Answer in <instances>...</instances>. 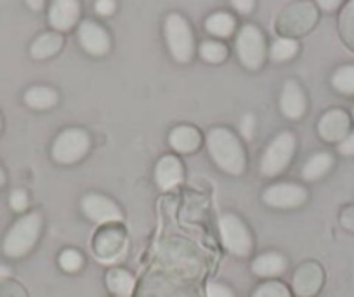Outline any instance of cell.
<instances>
[{
  "label": "cell",
  "mask_w": 354,
  "mask_h": 297,
  "mask_svg": "<svg viewBox=\"0 0 354 297\" xmlns=\"http://www.w3.org/2000/svg\"><path fill=\"white\" fill-rule=\"evenodd\" d=\"M207 148L210 156L224 172L240 176L245 170V152L240 139L224 127L212 129L207 136Z\"/></svg>",
  "instance_id": "1"
},
{
  "label": "cell",
  "mask_w": 354,
  "mask_h": 297,
  "mask_svg": "<svg viewBox=\"0 0 354 297\" xmlns=\"http://www.w3.org/2000/svg\"><path fill=\"white\" fill-rule=\"evenodd\" d=\"M42 230V216L39 213H32L23 216L15 223V226L9 230L8 237L4 238L2 251L8 258L18 259L28 254L35 247L37 240Z\"/></svg>",
  "instance_id": "2"
},
{
  "label": "cell",
  "mask_w": 354,
  "mask_h": 297,
  "mask_svg": "<svg viewBox=\"0 0 354 297\" xmlns=\"http://www.w3.org/2000/svg\"><path fill=\"white\" fill-rule=\"evenodd\" d=\"M165 39L174 60L188 63L195 53V40L188 21L179 15H170L165 19Z\"/></svg>",
  "instance_id": "3"
},
{
  "label": "cell",
  "mask_w": 354,
  "mask_h": 297,
  "mask_svg": "<svg viewBox=\"0 0 354 297\" xmlns=\"http://www.w3.org/2000/svg\"><path fill=\"white\" fill-rule=\"evenodd\" d=\"M295 152V136L292 132H281L278 134L270 146L266 148L262 155L259 169L264 176L274 177L285 170V167L290 163Z\"/></svg>",
  "instance_id": "4"
},
{
  "label": "cell",
  "mask_w": 354,
  "mask_h": 297,
  "mask_svg": "<svg viewBox=\"0 0 354 297\" xmlns=\"http://www.w3.org/2000/svg\"><path fill=\"white\" fill-rule=\"evenodd\" d=\"M91 148V139L84 129H66L53 145V156L59 163H75L84 159Z\"/></svg>",
  "instance_id": "5"
},
{
  "label": "cell",
  "mask_w": 354,
  "mask_h": 297,
  "mask_svg": "<svg viewBox=\"0 0 354 297\" xmlns=\"http://www.w3.org/2000/svg\"><path fill=\"white\" fill-rule=\"evenodd\" d=\"M219 233L224 247L234 255L245 258L252 252V237L247 226L234 214H224L219 217Z\"/></svg>",
  "instance_id": "6"
},
{
  "label": "cell",
  "mask_w": 354,
  "mask_h": 297,
  "mask_svg": "<svg viewBox=\"0 0 354 297\" xmlns=\"http://www.w3.org/2000/svg\"><path fill=\"white\" fill-rule=\"evenodd\" d=\"M236 53L241 64L248 70H257L264 63L266 44L261 30L254 25H245L236 39Z\"/></svg>",
  "instance_id": "7"
},
{
  "label": "cell",
  "mask_w": 354,
  "mask_h": 297,
  "mask_svg": "<svg viewBox=\"0 0 354 297\" xmlns=\"http://www.w3.org/2000/svg\"><path fill=\"white\" fill-rule=\"evenodd\" d=\"M316 19H318V12L315 6L309 2H299L281 12L278 19V30L283 35H302L315 26Z\"/></svg>",
  "instance_id": "8"
},
{
  "label": "cell",
  "mask_w": 354,
  "mask_h": 297,
  "mask_svg": "<svg viewBox=\"0 0 354 297\" xmlns=\"http://www.w3.org/2000/svg\"><path fill=\"white\" fill-rule=\"evenodd\" d=\"M82 213L88 217L91 221L97 224L104 223H118L124 219L120 209L115 202H111L110 198L103 197L100 193H88L82 198Z\"/></svg>",
  "instance_id": "9"
},
{
  "label": "cell",
  "mask_w": 354,
  "mask_h": 297,
  "mask_svg": "<svg viewBox=\"0 0 354 297\" xmlns=\"http://www.w3.org/2000/svg\"><path fill=\"white\" fill-rule=\"evenodd\" d=\"M308 198V193L302 186L292 183L273 184L262 193V200L274 209H295L302 206Z\"/></svg>",
  "instance_id": "10"
},
{
  "label": "cell",
  "mask_w": 354,
  "mask_h": 297,
  "mask_svg": "<svg viewBox=\"0 0 354 297\" xmlns=\"http://www.w3.org/2000/svg\"><path fill=\"white\" fill-rule=\"evenodd\" d=\"M78 40L82 47L93 56H103L110 51V37L94 21H84L78 28Z\"/></svg>",
  "instance_id": "11"
},
{
  "label": "cell",
  "mask_w": 354,
  "mask_h": 297,
  "mask_svg": "<svg viewBox=\"0 0 354 297\" xmlns=\"http://www.w3.org/2000/svg\"><path fill=\"white\" fill-rule=\"evenodd\" d=\"M80 16L78 0H54L49 9V23L59 32L73 28Z\"/></svg>",
  "instance_id": "12"
},
{
  "label": "cell",
  "mask_w": 354,
  "mask_h": 297,
  "mask_svg": "<svg viewBox=\"0 0 354 297\" xmlns=\"http://www.w3.org/2000/svg\"><path fill=\"white\" fill-rule=\"evenodd\" d=\"M318 132L325 141H342L349 134V117L342 110H332L319 118Z\"/></svg>",
  "instance_id": "13"
},
{
  "label": "cell",
  "mask_w": 354,
  "mask_h": 297,
  "mask_svg": "<svg viewBox=\"0 0 354 297\" xmlns=\"http://www.w3.org/2000/svg\"><path fill=\"white\" fill-rule=\"evenodd\" d=\"M323 283V271L315 262H306L295 271L294 290L301 297H311L319 290Z\"/></svg>",
  "instance_id": "14"
},
{
  "label": "cell",
  "mask_w": 354,
  "mask_h": 297,
  "mask_svg": "<svg viewBox=\"0 0 354 297\" xmlns=\"http://www.w3.org/2000/svg\"><path fill=\"white\" fill-rule=\"evenodd\" d=\"M183 177H185V170H183V163L172 155H167L158 160L155 169V181L158 184L160 190L169 191L176 188L177 184H181Z\"/></svg>",
  "instance_id": "15"
},
{
  "label": "cell",
  "mask_w": 354,
  "mask_h": 297,
  "mask_svg": "<svg viewBox=\"0 0 354 297\" xmlns=\"http://www.w3.org/2000/svg\"><path fill=\"white\" fill-rule=\"evenodd\" d=\"M280 108L283 115L292 120H297L306 111V98L302 89L294 80H288L281 91Z\"/></svg>",
  "instance_id": "16"
},
{
  "label": "cell",
  "mask_w": 354,
  "mask_h": 297,
  "mask_svg": "<svg viewBox=\"0 0 354 297\" xmlns=\"http://www.w3.org/2000/svg\"><path fill=\"white\" fill-rule=\"evenodd\" d=\"M169 143L174 152L192 153L198 150V146L202 145V134L195 127L181 125V127H176L170 131Z\"/></svg>",
  "instance_id": "17"
},
{
  "label": "cell",
  "mask_w": 354,
  "mask_h": 297,
  "mask_svg": "<svg viewBox=\"0 0 354 297\" xmlns=\"http://www.w3.org/2000/svg\"><path fill=\"white\" fill-rule=\"evenodd\" d=\"M287 268V261L278 252H266L259 258L254 259L252 262V271L254 275L261 276V278H273V276H280Z\"/></svg>",
  "instance_id": "18"
},
{
  "label": "cell",
  "mask_w": 354,
  "mask_h": 297,
  "mask_svg": "<svg viewBox=\"0 0 354 297\" xmlns=\"http://www.w3.org/2000/svg\"><path fill=\"white\" fill-rule=\"evenodd\" d=\"M106 285L115 296L118 297H131L134 292L136 280L125 269H111L106 276Z\"/></svg>",
  "instance_id": "19"
},
{
  "label": "cell",
  "mask_w": 354,
  "mask_h": 297,
  "mask_svg": "<svg viewBox=\"0 0 354 297\" xmlns=\"http://www.w3.org/2000/svg\"><path fill=\"white\" fill-rule=\"evenodd\" d=\"M332 163H333V159L330 153L326 152L316 153V155H313L311 159L304 163V167H302L301 170V176L304 177L306 181H316L328 172Z\"/></svg>",
  "instance_id": "20"
},
{
  "label": "cell",
  "mask_w": 354,
  "mask_h": 297,
  "mask_svg": "<svg viewBox=\"0 0 354 297\" xmlns=\"http://www.w3.org/2000/svg\"><path fill=\"white\" fill-rule=\"evenodd\" d=\"M63 47V37L59 33H44L32 44V56L35 60H46L54 56Z\"/></svg>",
  "instance_id": "21"
},
{
  "label": "cell",
  "mask_w": 354,
  "mask_h": 297,
  "mask_svg": "<svg viewBox=\"0 0 354 297\" xmlns=\"http://www.w3.org/2000/svg\"><path fill=\"white\" fill-rule=\"evenodd\" d=\"M25 103L33 110H47L57 103V94L49 87H32L26 91Z\"/></svg>",
  "instance_id": "22"
},
{
  "label": "cell",
  "mask_w": 354,
  "mask_h": 297,
  "mask_svg": "<svg viewBox=\"0 0 354 297\" xmlns=\"http://www.w3.org/2000/svg\"><path fill=\"white\" fill-rule=\"evenodd\" d=\"M234 26H236L234 18L231 15H227V12H216V15L209 16L205 21L207 32L216 37H221V39L230 37L234 32Z\"/></svg>",
  "instance_id": "23"
},
{
  "label": "cell",
  "mask_w": 354,
  "mask_h": 297,
  "mask_svg": "<svg viewBox=\"0 0 354 297\" xmlns=\"http://www.w3.org/2000/svg\"><path fill=\"white\" fill-rule=\"evenodd\" d=\"M339 28L344 42L354 51V0H351L349 4L340 12Z\"/></svg>",
  "instance_id": "24"
},
{
  "label": "cell",
  "mask_w": 354,
  "mask_h": 297,
  "mask_svg": "<svg viewBox=\"0 0 354 297\" xmlns=\"http://www.w3.org/2000/svg\"><path fill=\"white\" fill-rule=\"evenodd\" d=\"M332 85L342 94H354V66H342L333 73Z\"/></svg>",
  "instance_id": "25"
},
{
  "label": "cell",
  "mask_w": 354,
  "mask_h": 297,
  "mask_svg": "<svg viewBox=\"0 0 354 297\" xmlns=\"http://www.w3.org/2000/svg\"><path fill=\"white\" fill-rule=\"evenodd\" d=\"M299 51V44L295 42L294 39H278L277 42L271 46V60L273 61H278V63H281V61H287V60H292V57L297 54Z\"/></svg>",
  "instance_id": "26"
},
{
  "label": "cell",
  "mask_w": 354,
  "mask_h": 297,
  "mask_svg": "<svg viewBox=\"0 0 354 297\" xmlns=\"http://www.w3.org/2000/svg\"><path fill=\"white\" fill-rule=\"evenodd\" d=\"M200 56L209 63H223L227 56V49L224 44L214 42V40H207L200 46Z\"/></svg>",
  "instance_id": "27"
},
{
  "label": "cell",
  "mask_w": 354,
  "mask_h": 297,
  "mask_svg": "<svg viewBox=\"0 0 354 297\" xmlns=\"http://www.w3.org/2000/svg\"><path fill=\"white\" fill-rule=\"evenodd\" d=\"M57 261H59L61 269L66 273H75L84 266V258H82L80 252L75 251V249H66V251L61 252Z\"/></svg>",
  "instance_id": "28"
},
{
  "label": "cell",
  "mask_w": 354,
  "mask_h": 297,
  "mask_svg": "<svg viewBox=\"0 0 354 297\" xmlns=\"http://www.w3.org/2000/svg\"><path fill=\"white\" fill-rule=\"evenodd\" d=\"M252 297H292L287 287L280 282H266L255 289Z\"/></svg>",
  "instance_id": "29"
},
{
  "label": "cell",
  "mask_w": 354,
  "mask_h": 297,
  "mask_svg": "<svg viewBox=\"0 0 354 297\" xmlns=\"http://www.w3.org/2000/svg\"><path fill=\"white\" fill-rule=\"evenodd\" d=\"M120 245H122V235L111 231L110 240H108V238H104V235H101L100 240H97V244H96V247H97V252H100L101 255H111V254H117L118 249H120Z\"/></svg>",
  "instance_id": "30"
},
{
  "label": "cell",
  "mask_w": 354,
  "mask_h": 297,
  "mask_svg": "<svg viewBox=\"0 0 354 297\" xmlns=\"http://www.w3.org/2000/svg\"><path fill=\"white\" fill-rule=\"evenodd\" d=\"M9 202H11V207L16 210V213H23V210L28 207V195H26V191L23 190H15L11 193Z\"/></svg>",
  "instance_id": "31"
},
{
  "label": "cell",
  "mask_w": 354,
  "mask_h": 297,
  "mask_svg": "<svg viewBox=\"0 0 354 297\" xmlns=\"http://www.w3.org/2000/svg\"><path fill=\"white\" fill-rule=\"evenodd\" d=\"M0 297H26V296L25 292H23L21 287L4 280V282H0Z\"/></svg>",
  "instance_id": "32"
},
{
  "label": "cell",
  "mask_w": 354,
  "mask_h": 297,
  "mask_svg": "<svg viewBox=\"0 0 354 297\" xmlns=\"http://www.w3.org/2000/svg\"><path fill=\"white\" fill-rule=\"evenodd\" d=\"M207 297H234V294L230 287L223 285V283L212 282L207 287Z\"/></svg>",
  "instance_id": "33"
},
{
  "label": "cell",
  "mask_w": 354,
  "mask_h": 297,
  "mask_svg": "<svg viewBox=\"0 0 354 297\" xmlns=\"http://www.w3.org/2000/svg\"><path fill=\"white\" fill-rule=\"evenodd\" d=\"M254 129H255L254 117H252V115H245L243 120H241L240 131H241V136H243L247 141H250V139L254 138Z\"/></svg>",
  "instance_id": "34"
},
{
  "label": "cell",
  "mask_w": 354,
  "mask_h": 297,
  "mask_svg": "<svg viewBox=\"0 0 354 297\" xmlns=\"http://www.w3.org/2000/svg\"><path fill=\"white\" fill-rule=\"evenodd\" d=\"M339 152L342 153V155H347V156L354 155V132L347 134L346 138L339 143Z\"/></svg>",
  "instance_id": "35"
},
{
  "label": "cell",
  "mask_w": 354,
  "mask_h": 297,
  "mask_svg": "<svg viewBox=\"0 0 354 297\" xmlns=\"http://www.w3.org/2000/svg\"><path fill=\"white\" fill-rule=\"evenodd\" d=\"M96 11L101 16H110L115 12V0H97Z\"/></svg>",
  "instance_id": "36"
},
{
  "label": "cell",
  "mask_w": 354,
  "mask_h": 297,
  "mask_svg": "<svg viewBox=\"0 0 354 297\" xmlns=\"http://www.w3.org/2000/svg\"><path fill=\"white\" fill-rule=\"evenodd\" d=\"M231 4L234 6L238 12L241 15H248L254 9V0H231Z\"/></svg>",
  "instance_id": "37"
},
{
  "label": "cell",
  "mask_w": 354,
  "mask_h": 297,
  "mask_svg": "<svg viewBox=\"0 0 354 297\" xmlns=\"http://www.w3.org/2000/svg\"><path fill=\"white\" fill-rule=\"evenodd\" d=\"M316 2H318V6L323 11H335L342 0H316Z\"/></svg>",
  "instance_id": "38"
},
{
  "label": "cell",
  "mask_w": 354,
  "mask_h": 297,
  "mask_svg": "<svg viewBox=\"0 0 354 297\" xmlns=\"http://www.w3.org/2000/svg\"><path fill=\"white\" fill-rule=\"evenodd\" d=\"M342 223L344 226H347L349 230H354V207L347 209L346 213L342 214Z\"/></svg>",
  "instance_id": "39"
},
{
  "label": "cell",
  "mask_w": 354,
  "mask_h": 297,
  "mask_svg": "<svg viewBox=\"0 0 354 297\" xmlns=\"http://www.w3.org/2000/svg\"><path fill=\"white\" fill-rule=\"evenodd\" d=\"M26 4L33 9V11H40L44 8V0H26Z\"/></svg>",
  "instance_id": "40"
},
{
  "label": "cell",
  "mask_w": 354,
  "mask_h": 297,
  "mask_svg": "<svg viewBox=\"0 0 354 297\" xmlns=\"http://www.w3.org/2000/svg\"><path fill=\"white\" fill-rule=\"evenodd\" d=\"M9 276H11V269H9L8 266L0 264V282H4V280H8Z\"/></svg>",
  "instance_id": "41"
},
{
  "label": "cell",
  "mask_w": 354,
  "mask_h": 297,
  "mask_svg": "<svg viewBox=\"0 0 354 297\" xmlns=\"http://www.w3.org/2000/svg\"><path fill=\"white\" fill-rule=\"evenodd\" d=\"M4 183H6V174H4V170L0 169V186H2Z\"/></svg>",
  "instance_id": "42"
},
{
  "label": "cell",
  "mask_w": 354,
  "mask_h": 297,
  "mask_svg": "<svg viewBox=\"0 0 354 297\" xmlns=\"http://www.w3.org/2000/svg\"><path fill=\"white\" fill-rule=\"evenodd\" d=\"M353 115H354V110H353Z\"/></svg>",
  "instance_id": "43"
},
{
  "label": "cell",
  "mask_w": 354,
  "mask_h": 297,
  "mask_svg": "<svg viewBox=\"0 0 354 297\" xmlns=\"http://www.w3.org/2000/svg\"><path fill=\"white\" fill-rule=\"evenodd\" d=\"M0 125H2V124H0Z\"/></svg>",
  "instance_id": "44"
}]
</instances>
